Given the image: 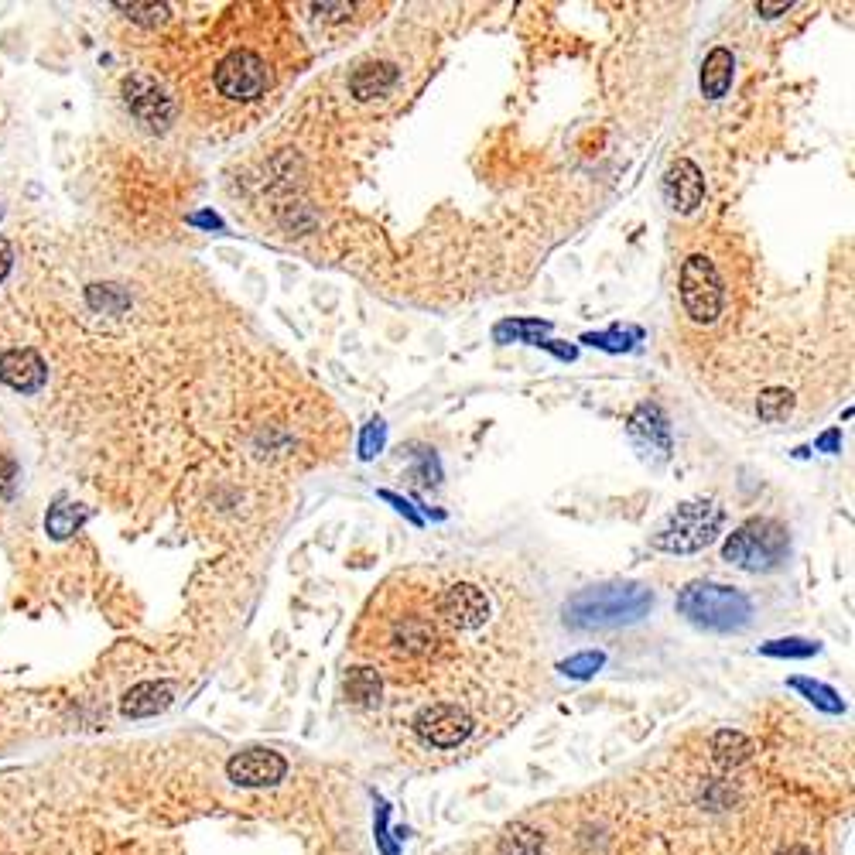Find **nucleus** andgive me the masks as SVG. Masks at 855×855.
Returning a JSON list of instances; mask_svg holds the SVG:
<instances>
[{"label":"nucleus","mask_w":855,"mask_h":855,"mask_svg":"<svg viewBox=\"0 0 855 855\" xmlns=\"http://www.w3.org/2000/svg\"><path fill=\"white\" fill-rule=\"evenodd\" d=\"M445 633L449 630L438 620L435 592L397 578L370 599L356 630V647L380 664L397 667V674H411L442 654Z\"/></svg>","instance_id":"1"},{"label":"nucleus","mask_w":855,"mask_h":855,"mask_svg":"<svg viewBox=\"0 0 855 855\" xmlns=\"http://www.w3.org/2000/svg\"><path fill=\"white\" fill-rule=\"evenodd\" d=\"M654 606V592L637 582H609L575 592L565 602V626L572 630H609V626L637 623Z\"/></svg>","instance_id":"2"},{"label":"nucleus","mask_w":855,"mask_h":855,"mask_svg":"<svg viewBox=\"0 0 855 855\" xmlns=\"http://www.w3.org/2000/svg\"><path fill=\"white\" fill-rule=\"evenodd\" d=\"M678 298L684 319L691 325L708 329V325L722 322L732 301V278L722 257H715L712 250H695V254L684 257L678 274Z\"/></svg>","instance_id":"3"},{"label":"nucleus","mask_w":855,"mask_h":855,"mask_svg":"<svg viewBox=\"0 0 855 855\" xmlns=\"http://www.w3.org/2000/svg\"><path fill=\"white\" fill-rule=\"evenodd\" d=\"M678 613L691 620L702 630L715 633H736L743 630L753 616V602L732 585H715V582H691L678 596Z\"/></svg>","instance_id":"4"},{"label":"nucleus","mask_w":855,"mask_h":855,"mask_svg":"<svg viewBox=\"0 0 855 855\" xmlns=\"http://www.w3.org/2000/svg\"><path fill=\"white\" fill-rule=\"evenodd\" d=\"M787 555H791V534L780 520L770 517L746 520L722 544V558L743 572H773L784 565Z\"/></svg>","instance_id":"5"},{"label":"nucleus","mask_w":855,"mask_h":855,"mask_svg":"<svg viewBox=\"0 0 855 855\" xmlns=\"http://www.w3.org/2000/svg\"><path fill=\"white\" fill-rule=\"evenodd\" d=\"M274 86V65L264 52L250 45H236L213 69V89L219 100L236 103V107H247L257 103L271 93Z\"/></svg>","instance_id":"6"},{"label":"nucleus","mask_w":855,"mask_h":855,"mask_svg":"<svg viewBox=\"0 0 855 855\" xmlns=\"http://www.w3.org/2000/svg\"><path fill=\"white\" fill-rule=\"evenodd\" d=\"M722 527V507L708 500H691L681 503L671 517L664 520V527L654 534V548L667 551V555H691V551H702L715 541Z\"/></svg>","instance_id":"7"},{"label":"nucleus","mask_w":855,"mask_h":855,"mask_svg":"<svg viewBox=\"0 0 855 855\" xmlns=\"http://www.w3.org/2000/svg\"><path fill=\"white\" fill-rule=\"evenodd\" d=\"M435 606L438 620L452 633H472L490 620V599L472 582H452L449 589L435 592Z\"/></svg>","instance_id":"8"},{"label":"nucleus","mask_w":855,"mask_h":855,"mask_svg":"<svg viewBox=\"0 0 855 855\" xmlns=\"http://www.w3.org/2000/svg\"><path fill=\"white\" fill-rule=\"evenodd\" d=\"M472 729H476L472 715L455 702L425 705L418 715H414V732H418V739L428 746H438V749L462 746L472 736Z\"/></svg>","instance_id":"9"},{"label":"nucleus","mask_w":855,"mask_h":855,"mask_svg":"<svg viewBox=\"0 0 855 855\" xmlns=\"http://www.w3.org/2000/svg\"><path fill=\"white\" fill-rule=\"evenodd\" d=\"M124 103L151 130H165L171 124V117H175V103L165 93V86L158 79L144 76V72H134V76L124 79Z\"/></svg>","instance_id":"10"},{"label":"nucleus","mask_w":855,"mask_h":855,"mask_svg":"<svg viewBox=\"0 0 855 855\" xmlns=\"http://www.w3.org/2000/svg\"><path fill=\"white\" fill-rule=\"evenodd\" d=\"M284 773H288V760L267 746L240 749V753H233L230 763H226V777H230L236 787H274L284 780Z\"/></svg>","instance_id":"11"},{"label":"nucleus","mask_w":855,"mask_h":855,"mask_svg":"<svg viewBox=\"0 0 855 855\" xmlns=\"http://www.w3.org/2000/svg\"><path fill=\"white\" fill-rule=\"evenodd\" d=\"M633 445L640 449L643 459L664 462L671 455V425H667V414L657 404H640L637 411L626 421Z\"/></svg>","instance_id":"12"},{"label":"nucleus","mask_w":855,"mask_h":855,"mask_svg":"<svg viewBox=\"0 0 855 855\" xmlns=\"http://www.w3.org/2000/svg\"><path fill=\"white\" fill-rule=\"evenodd\" d=\"M664 192H667V202L674 206V213H684V216L695 213V209L705 202L702 168H698L691 158H678L664 175Z\"/></svg>","instance_id":"13"},{"label":"nucleus","mask_w":855,"mask_h":855,"mask_svg":"<svg viewBox=\"0 0 855 855\" xmlns=\"http://www.w3.org/2000/svg\"><path fill=\"white\" fill-rule=\"evenodd\" d=\"M45 380V360L35 349H7V353H0V384L18 390V394H38Z\"/></svg>","instance_id":"14"},{"label":"nucleus","mask_w":855,"mask_h":855,"mask_svg":"<svg viewBox=\"0 0 855 855\" xmlns=\"http://www.w3.org/2000/svg\"><path fill=\"white\" fill-rule=\"evenodd\" d=\"M171 695H175V691H171L168 681H141L124 695L120 712H124L127 719H148V715L165 712L171 705Z\"/></svg>","instance_id":"15"},{"label":"nucleus","mask_w":855,"mask_h":855,"mask_svg":"<svg viewBox=\"0 0 855 855\" xmlns=\"http://www.w3.org/2000/svg\"><path fill=\"white\" fill-rule=\"evenodd\" d=\"M732 79H736V59H732V52L726 45L712 48L702 62V76H698V83H702V96L705 100H722V96L732 89Z\"/></svg>","instance_id":"16"},{"label":"nucleus","mask_w":855,"mask_h":855,"mask_svg":"<svg viewBox=\"0 0 855 855\" xmlns=\"http://www.w3.org/2000/svg\"><path fill=\"white\" fill-rule=\"evenodd\" d=\"M397 65L390 62H363L360 69L349 76V89H353L356 100H377V96H387L390 89L397 86Z\"/></svg>","instance_id":"17"},{"label":"nucleus","mask_w":855,"mask_h":855,"mask_svg":"<svg viewBox=\"0 0 855 855\" xmlns=\"http://www.w3.org/2000/svg\"><path fill=\"white\" fill-rule=\"evenodd\" d=\"M380 691H384V681H380L377 667H349L346 678H342V695H346L349 705L370 708L380 702Z\"/></svg>","instance_id":"18"},{"label":"nucleus","mask_w":855,"mask_h":855,"mask_svg":"<svg viewBox=\"0 0 855 855\" xmlns=\"http://www.w3.org/2000/svg\"><path fill=\"white\" fill-rule=\"evenodd\" d=\"M712 756L722 770L743 767L749 756H753V743H749V736H743L739 729H722V732H715V739H712Z\"/></svg>","instance_id":"19"},{"label":"nucleus","mask_w":855,"mask_h":855,"mask_svg":"<svg viewBox=\"0 0 855 855\" xmlns=\"http://www.w3.org/2000/svg\"><path fill=\"white\" fill-rule=\"evenodd\" d=\"M756 414L767 425H780V421H787L794 414V394L787 387H767L760 394V401H756Z\"/></svg>","instance_id":"20"},{"label":"nucleus","mask_w":855,"mask_h":855,"mask_svg":"<svg viewBox=\"0 0 855 855\" xmlns=\"http://www.w3.org/2000/svg\"><path fill=\"white\" fill-rule=\"evenodd\" d=\"M551 325L548 322H537V319H510V322H500L493 329V339L496 342H531V346H541L544 336H548Z\"/></svg>","instance_id":"21"},{"label":"nucleus","mask_w":855,"mask_h":855,"mask_svg":"<svg viewBox=\"0 0 855 855\" xmlns=\"http://www.w3.org/2000/svg\"><path fill=\"white\" fill-rule=\"evenodd\" d=\"M544 835L527 825H510L500 838V855H541Z\"/></svg>","instance_id":"22"},{"label":"nucleus","mask_w":855,"mask_h":855,"mask_svg":"<svg viewBox=\"0 0 855 855\" xmlns=\"http://www.w3.org/2000/svg\"><path fill=\"white\" fill-rule=\"evenodd\" d=\"M791 688H794V691H801V695L808 698L811 705H818L821 712H828V715L845 712V702H842V698H838V691H835V688H828V684L811 681V678H791Z\"/></svg>","instance_id":"23"},{"label":"nucleus","mask_w":855,"mask_h":855,"mask_svg":"<svg viewBox=\"0 0 855 855\" xmlns=\"http://www.w3.org/2000/svg\"><path fill=\"white\" fill-rule=\"evenodd\" d=\"M83 520H86V513H83V510L65 507V503H59V507L48 510L45 527H48V534H52L55 541H65V537H69V534H76V527L83 524Z\"/></svg>","instance_id":"24"},{"label":"nucleus","mask_w":855,"mask_h":855,"mask_svg":"<svg viewBox=\"0 0 855 855\" xmlns=\"http://www.w3.org/2000/svg\"><path fill=\"white\" fill-rule=\"evenodd\" d=\"M763 654L767 657H814L821 650V643L814 640H801V637H787V640H770L763 643Z\"/></svg>","instance_id":"25"},{"label":"nucleus","mask_w":855,"mask_h":855,"mask_svg":"<svg viewBox=\"0 0 855 855\" xmlns=\"http://www.w3.org/2000/svg\"><path fill=\"white\" fill-rule=\"evenodd\" d=\"M117 11H124L130 21L144 24V28H158V24L168 21V4H113Z\"/></svg>","instance_id":"26"},{"label":"nucleus","mask_w":855,"mask_h":855,"mask_svg":"<svg viewBox=\"0 0 855 855\" xmlns=\"http://www.w3.org/2000/svg\"><path fill=\"white\" fill-rule=\"evenodd\" d=\"M602 664H606V657H602L599 650H585V654H575V657H568V661H561L558 671L568 674V678H592Z\"/></svg>","instance_id":"27"},{"label":"nucleus","mask_w":855,"mask_h":855,"mask_svg":"<svg viewBox=\"0 0 855 855\" xmlns=\"http://www.w3.org/2000/svg\"><path fill=\"white\" fill-rule=\"evenodd\" d=\"M380 449H384V421H370V425H366V431H363V442H360V455L363 459H373V455H377Z\"/></svg>","instance_id":"28"},{"label":"nucleus","mask_w":855,"mask_h":855,"mask_svg":"<svg viewBox=\"0 0 855 855\" xmlns=\"http://www.w3.org/2000/svg\"><path fill=\"white\" fill-rule=\"evenodd\" d=\"M582 342L599 346V349H609V353H623V349H630V339L620 336V332H592V336H585Z\"/></svg>","instance_id":"29"},{"label":"nucleus","mask_w":855,"mask_h":855,"mask_svg":"<svg viewBox=\"0 0 855 855\" xmlns=\"http://www.w3.org/2000/svg\"><path fill=\"white\" fill-rule=\"evenodd\" d=\"M14 476H18V466H14V459L0 455V496H11Z\"/></svg>","instance_id":"30"},{"label":"nucleus","mask_w":855,"mask_h":855,"mask_svg":"<svg viewBox=\"0 0 855 855\" xmlns=\"http://www.w3.org/2000/svg\"><path fill=\"white\" fill-rule=\"evenodd\" d=\"M377 842H380V849H384V855H397L394 845L387 842V804H380V811H377Z\"/></svg>","instance_id":"31"},{"label":"nucleus","mask_w":855,"mask_h":855,"mask_svg":"<svg viewBox=\"0 0 855 855\" xmlns=\"http://www.w3.org/2000/svg\"><path fill=\"white\" fill-rule=\"evenodd\" d=\"M315 11L325 14L329 21H346L349 14H353V7L349 4H315Z\"/></svg>","instance_id":"32"},{"label":"nucleus","mask_w":855,"mask_h":855,"mask_svg":"<svg viewBox=\"0 0 855 855\" xmlns=\"http://www.w3.org/2000/svg\"><path fill=\"white\" fill-rule=\"evenodd\" d=\"M791 0H780V4H756V14H763V18H780V14L791 11Z\"/></svg>","instance_id":"33"},{"label":"nucleus","mask_w":855,"mask_h":855,"mask_svg":"<svg viewBox=\"0 0 855 855\" xmlns=\"http://www.w3.org/2000/svg\"><path fill=\"white\" fill-rule=\"evenodd\" d=\"M11 264H14V254H11V243L4 240V236H0V281L7 278V274H11Z\"/></svg>","instance_id":"34"},{"label":"nucleus","mask_w":855,"mask_h":855,"mask_svg":"<svg viewBox=\"0 0 855 855\" xmlns=\"http://www.w3.org/2000/svg\"><path fill=\"white\" fill-rule=\"evenodd\" d=\"M838 438H842V435H838V431H828L825 438H818V449H825V452H835V449H838Z\"/></svg>","instance_id":"35"},{"label":"nucleus","mask_w":855,"mask_h":855,"mask_svg":"<svg viewBox=\"0 0 855 855\" xmlns=\"http://www.w3.org/2000/svg\"><path fill=\"white\" fill-rule=\"evenodd\" d=\"M777 855H814L808 845H787V849H780Z\"/></svg>","instance_id":"36"}]
</instances>
